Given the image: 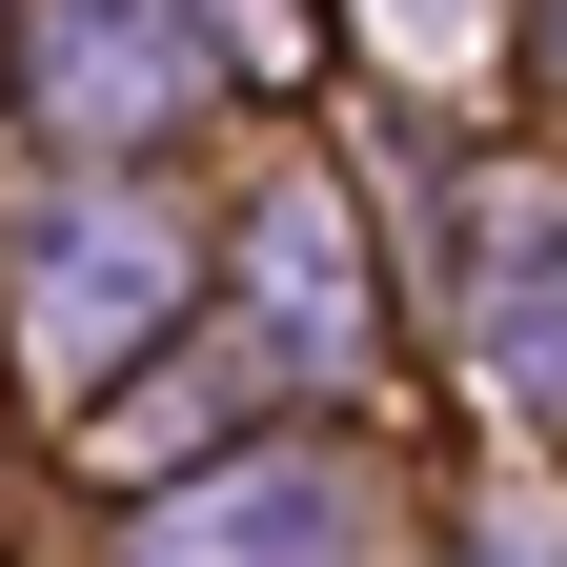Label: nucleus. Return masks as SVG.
I'll return each instance as SVG.
<instances>
[{
	"instance_id": "2",
	"label": "nucleus",
	"mask_w": 567,
	"mask_h": 567,
	"mask_svg": "<svg viewBox=\"0 0 567 567\" xmlns=\"http://www.w3.org/2000/svg\"><path fill=\"white\" fill-rule=\"evenodd\" d=\"M507 365H527V385H567V244H527V264H507Z\"/></svg>"
},
{
	"instance_id": "1",
	"label": "nucleus",
	"mask_w": 567,
	"mask_h": 567,
	"mask_svg": "<svg viewBox=\"0 0 567 567\" xmlns=\"http://www.w3.org/2000/svg\"><path fill=\"white\" fill-rule=\"evenodd\" d=\"M41 102L61 122H142V102H183V41L142 21V0H61L41 21Z\"/></svg>"
}]
</instances>
